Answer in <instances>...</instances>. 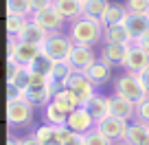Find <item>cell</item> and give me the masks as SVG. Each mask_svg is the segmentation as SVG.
<instances>
[{
  "label": "cell",
  "instance_id": "obj_24",
  "mask_svg": "<svg viewBox=\"0 0 149 145\" xmlns=\"http://www.w3.org/2000/svg\"><path fill=\"white\" fill-rule=\"evenodd\" d=\"M53 62L48 55H44V53H40V55L35 57V60L29 64V70L31 73H35V75H42V77H48L51 75V70H53Z\"/></svg>",
  "mask_w": 149,
  "mask_h": 145
},
{
  "label": "cell",
  "instance_id": "obj_12",
  "mask_svg": "<svg viewBox=\"0 0 149 145\" xmlns=\"http://www.w3.org/2000/svg\"><path fill=\"white\" fill-rule=\"evenodd\" d=\"M66 125H68L72 132H77V134H88V132H92L94 127H97V121H94V117L81 106V108H77V110L70 112Z\"/></svg>",
  "mask_w": 149,
  "mask_h": 145
},
{
  "label": "cell",
  "instance_id": "obj_31",
  "mask_svg": "<svg viewBox=\"0 0 149 145\" xmlns=\"http://www.w3.org/2000/svg\"><path fill=\"white\" fill-rule=\"evenodd\" d=\"M86 145H114L110 139H107L103 132H99L97 127H94L92 132H88L86 134Z\"/></svg>",
  "mask_w": 149,
  "mask_h": 145
},
{
  "label": "cell",
  "instance_id": "obj_40",
  "mask_svg": "<svg viewBox=\"0 0 149 145\" xmlns=\"http://www.w3.org/2000/svg\"><path fill=\"white\" fill-rule=\"evenodd\" d=\"M114 145H130V143H127V141H116Z\"/></svg>",
  "mask_w": 149,
  "mask_h": 145
},
{
  "label": "cell",
  "instance_id": "obj_1",
  "mask_svg": "<svg viewBox=\"0 0 149 145\" xmlns=\"http://www.w3.org/2000/svg\"><path fill=\"white\" fill-rule=\"evenodd\" d=\"M103 33H105V27H103L101 20H94V18H84L70 22V40L74 44H84V46H94V44L103 42Z\"/></svg>",
  "mask_w": 149,
  "mask_h": 145
},
{
  "label": "cell",
  "instance_id": "obj_39",
  "mask_svg": "<svg viewBox=\"0 0 149 145\" xmlns=\"http://www.w3.org/2000/svg\"><path fill=\"white\" fill-rule=\"evenodd\" d=\"M7 145H22V139H15L13 134H9V139H7Z\"/></svg>",
  "mask_w": 149,
  "mask_h": 145
},
{
  "label": "cell",
  "instance_id": "obj_28",
  "mask_svg": "<svg viewBox=\"0 0 149 145\" xmlns=\"http://www.w3.org/2000/svg\"><path fill=\"white\" fill-rule=\"evenodd\" d=\"M110 5H112L110 0H88V2H86V15H88V18H94V20H101Z\"/></svg>",
  "mask_w": 149,
  "mask_h": 145
},
{
  "label": "cell",
  "instance_id": "obj_25",
  "mask_svg": "<svg viewBox=\"0 0 149 145\" xmlns=\"http://www.w3.org/2000/svg\"><path fill=\"white\" fill-rule=\"evenodd\" d=\"M55 101L59 103L61 108H64L66 112H72V110L81 108V103H79V99H77V95H74L72 90H68V88H61L59 92L55 95Z\"/></svg>",
  "mask_w": 149,
  "mask_h": 145
},
{
  "label": "cell",
  "instance_id": "obj_29",
  "mask_svg": "<svg viewBox=\"0 0 149 145\" xmlns=\"http://www.w3.org/2000/svg\"><path fill=\"white\" fill-rule=\"evenodd\" d=\"M123 5H125V9L130 11V13L149 15V0H125Z\"/></svg>",
  "mask_w": 149,
  "mask_h": 145
},
{
  "label": "cell",
  "instance_id": "obj_17",
  "mask_svg": "<svg viewBox=\"0 0 149 145\" xmlns=\"http://www.w3.org/2000/svg\"><path fill=\"white\" fill-rule=\"evenodd\" d=\"M103 42H114V44H132L130 31H127L125 22H118V24H107L105 33H103Z\"/></svg>",
  "mask_w": 149,
  "mask_h": 145
},
{
  "label": "cell",
  "instance_id": "obj_4",
  "mask_svg": "<svg viewBox=\"0 0 149 145\" xmlns=\"http://www.w3.org/2000/svg\"><path fill=\"white\" fill-rule=\"evenodd\" d=\"M40 53H42V46H37V44L22 42L20 38H13V35H9V40H7V60H15L22 66H29Z\"/></svg>",
  "mask_w": 149,
  "mask_h": 145
},
{
  "label": "cell",
  "instance_id": "obj_33",
  "mask_svg": "<svg viewBox=\"0 0 149 145\" xmlns=\"http://www.w3.org/2000/svg\"><path fill=\"white\" fill-rule=\"evenodd\" d=\"M22 68H24V66H22V64H18L15 60H7V81H13Z\"/></svg>",
  "mask_w": 149,
  "mask_h": 145
},
{
  "label": "cell",
  "instance_id": "obj_23",
  "mask_svg": "<svg viewBox=\"0 0 149 145\" xmlns=\"http://www.w3.org/2000/svg\"><path fill=\"white\" fill-rule=\"evenodd\" d=\"M127 15H130V11L125 9L123 2H112V5L107 7L105 15L101 18V22H103V27H107V24H118V22H125Z\"/></svg>",
  "mask_w": 149,
  "mask_h": 145
},
{
  "label": "cell",
  "instance_id": "obj_27",
  "mask_svg": "<svg viewBox=\"0 0 149 145\" xmlns=\"http://www.w3.org/2000/svg\"><path fill=\"white\" fill-rule=\"evenodd\" d=\"M7 13H15V15L31 18V15L35 13V9H33V0H7Z\"/></svg>",
  "mask_w": 149,
  "mask_h": 145
},
{
  "label": "cell",
  "instance_id": "obj_34",
  "mask_svg": "<svg viewBox=\"0 0 149 145\" xmlns=\"http://www.w3.org/2000/svg\"><path fill=\"white\" fill-rule=\"evenodd\" d=\"M64 145H86V134H77V132H72V134L66 139Z\"/></svg>",
  "mask_w": 149,
  "mask_h": 145
},
{
  "label": "cell",
  "instance_id": "obj_22",
  "mask_svg": "<svg viewBox=\"0 0 149 145\" xmlns=\"http://www.w3.org/2000/svg\"><path fill=\"white\" fill-rule=\"evenodd\" d=\"M46 38H48V33L44 31V29L40 27L37 22H33V20L26 24V29H24V31H22V35H20V40H22V42L37 44V46H42V44L46 42Z\"/></svg>",
  "mask_w": 149,
  "mask_h": 145
},
{
  "label": "cell",
  "instance_id": "obj_36",
  "mask_svg": "<svg viewBox=\"0 0 149 145\" xmlns=\"http://www.w3.org/2000/svg\"><path fill=\"white\" fill-rule=\"evenodd\" d=\"M22 145H42V143H40L33 134H29V136H24V139H22Z\"/></svg>",
  "mask_w": 149,
  "mask_h": 145
},
{
  "label": "cell",
  "instance_id": "obj_37",
  "mask_svg": "<svg viewBox=\"0 0 149 145\" xmlns=\"http://www.w3.org/2000/svg\"><path fill=\"white\" fill-rule=\"evenodd\" d=\"M140 79H143V86H145V90H147V95H149V68L140 75Z\"/></svg>",
  "mask_w": 149,
  "mask_h": 145
},
{
  "label": "cell",
  "instance_id": "obj_35",
  "mask_svg": "<svg viewBox=\"0 0 149 145\" xmlns=\"http://www.w3.org/2000/svg\"><path fill=\"white\" fill-rule=\"evenodd\" d=\"M48 7H53V0H33V9H35V13H37V11L48 9Z\"/></svg>",
  "mask_w": 149,
  "mask_h": 145
},
{
  "label": "cell",
  "instance_id": "obj_26",
  "mask_svg": "<svg viewBox=\"0 0 149 145\" xmlns=\"http://www.w3.org/2000/svg\"><path fill=\"white\" fill-rule=\"evenodd\" d=\"M29 22H31V18L15 15V13H7V33H9V35H13V38H20Z\"/></svg>",
  "mask_w": 149,
  "mask_h": 145
},
{
  "label": "cell",
  "instance_id": "obj_2",
  "mask_svg": "<svg viewBox=\"0 0 149 145\" xmlns=\"http://www.w3.org/2000/svg\"><path fill=\"white\" fill-rule=\"evenodd\" d=\"M114 95H118V97H123V99H130V101H134V103H140L143 99L149 97L145 86H143L140 75L130 73V70H125L123 75H118L116 79H114Z\"/></svg>",
  "mask_w": 149,
  "mask_h": 145
},
{
  "label": "cell",
  "instance_id": "obj_7",
  "mask_svg": "<svg viewBox=\"0 0 149 145\" xmlns=\"http://www.w3.org/2000/svg\"><path fill=\"white\" fill-rule=\"evenodd\" d=\"M97 130L103 132L112 143H116V141H125L127 139V132H130V121L125 119H118V117H105L97 123Z\"/></svg>",
  "mask_w": 149,
  "mask_h": 145
},
{
  "label": "cell",
  "instance_id": "obj_8",
  "mask_svg": "<svg viewBox=\"0 0 149 145\" xmlns=\"http://www.w3.org/2000/svg\"><path fill=\"white\" fill-rule=\"evenodd\" d=\"M31 20H33V22H37L46 33H61V31H64V27H66L64 15H61L55 7H48V9H44V11L33 13Z\"/></svg>",
  "mask_w": 149,
  "mask_h": 145
},
{
  "label": "cell",
  "instance_id": "obj_10",
  "mask_svg": "<svg viewBox=\"0 0 149 145\" xmlns=\"http://www.w3.org/2000/svg\"><path fill=\"white\" fill-rule=\"evenodd\" d=\"M68 62H70V66H72L74 70L86 73L92 64H97V62H99V57H97V53L92 51V46L72 44V48H70V53H68Z\"/></svg>",
  "mask_w": 149,
  "mask_h": 145
},
{
  "label": "cell",
  "instance_id": "obj_3",
  "mask_svg": "<svg viewBox=\"0 0 149 145\" xmlns=\"http://www.w3.org/2000/svg\"><path fill=\"white\" fill-rule=\"evenodd\" d=\"M33 119H35V106H31L26 99L7 101V121L11 127H31Z\"/></svg>",
  "mask_w": 149,
  "mask_h": 145
},
{
  "label": "cell",
  "instance_id": "obj_19",
  "mask_svg": "<svg viewBox=\"0 0 149 145\" xmlns=\"http://www.w3.org/2000/svg\"><path fill=\"white\" fill-rule=\"evenodd\" d=\"M127 143L130 145H149V125L143 121H132L130 132H127Z\"/></svg>",
  "mask_w": 149,
  "mask_h": 145
},
{
  "label": "cell",
  "instance_id": "obj_14",
  "mask_svg": "<svg viewBox=\"0 0 149 145\" xmlns=\"http://www.w3.org/2000/svg\"><path fill=\"white\" fill-rule=\"evenodd\" d=\"M110 114L132 121V119H136V103L130 101V99L118 97V95H110Z\"/></svg>",
  "mask_w": 149,
  "mask_h": 145
},
{
  "label": "cell",
  "instance_id": "obj_9",
  "mask_svg": "<svg viewBox=\"0 0 149 145\" xmlns=\"http://www.w3.org/2000/svg\"><path fill=\"white\" fill-rule=\"evenodd\" d=\"M123 68L130 70V73H136V75H143L145 70L149 68V51L145 46H140L138 42H132Z\"/></svg>",
  "mask_w": 149,
  "mask_h": 145
},
{
  "label": "cell",
  "instance_id": "obj_21",
  "mask_svg": "<svg viewBox=\"0 0 149 145\" xmlns=\"http://www.w3.org/2000/svg\"><path fill=\"white\" fill-rule=\"evenodd\" d=\"M68 117H70V112H66L55 99L44 108V121L51 123V125H66V123H68Z\"/></svg>",
  "mask_w": 149,
  "mask_h": 145
},
{
  "label": "cell",
  "instance_id": "obj_16",
  "mask_svg": "<svg viewBox=\"0 0 149 145\" xmlns=\"http://www.w3.org/2000/svg\"><path fill=\"white\" fill-rule=\"evenodd\" d=\"M86 110H88L90 114L94 117V121H101V119H105V117H110V95H101V92H97L92 99H90L88 103H86Z\"/></svg>",
  "mask_w": 149,
  "mask_h": 145
},
{
  "label": "cell",
  "instance_id": "obj_18",
  "mask_svg": "<svg viewBox=\"0 0 149 145\" xmlns=\"http://www.w3.org/2000/svg\"><path fill=\"white\" fill-rule=\"evenodd\" d=\"M125 27H127V31H130L132 40H134V42H138L145 33H149V15L130 13V15H127V20H125Z\"/></svg>",
  "mask_w": 149,
  "mask_h": 145
},
{
  "label": "cell",
  "instance_id": "obj_15",
  "mask_svg": "<svg viewBox=\"0 0 149 145\" xmlns=\"http://www.w3.org/2000/svg\"><path fill=\"white\" fill-rule=\"evenodd\" d=\"M86 77L90 79V84H92L94 88H99V86H105L107 81L112 79V66L99 60L97 64H92L88 70H86Z\"/></svg>",
  "mask_w": 149,
  "mask_h": 145
},
{
  "label": "cell",
  "instance_id": "obj_11",
  "mask_svg": "<svg viewBox=\"0 0 149 145\" xmlns=\"http://www.w3.org/2000/svg\"><path fill=\"white\" fill-rule=\"evenodd\" d=\"M127 51H130V44H114V42H103L101 53H99V60L114 66H125L127 60Z\"/></svg>",
  "mask_w": 149,
  "mask_h": 145
},
{
  "label": "cell",
  "instance_id": "obj_32",
  "mask_svg": "<svg viewBox=\"0 0 149 145\" xmlns=\"http://www.w3.org/2000/svg\"><path fill=\"white\" fill-rule=\"evenodd\" d=\"M136 121H143L149 125V97L143 99L140 103H136Z\"/></svg>",
  "mask_w": 149,
  "mask_h": 145
},
{
  "label": "cell",
  "instance_id": "obj_13",
  "mask_svg": "<svg viewBox=\"0 0 149 145\" xmlns=\"http://www.w3.org/2000/svg\"><path fill=\"white\" fill-rule=\"evenodd\" d=\"M53 7L64 15L66 22H74L86 15V2L81 0H53Z\"/></svg>",
  "mask_w": 149,
  "mask_h": 145
},
{
  "label": "cell",
  "instance_id": "obj_38",
  "mask_svg": "<svg viewBox=\"0 0 149 145\" xmlns=\"http://www.w3.org/2000/svg\"><path fill=\"white\" fill-rule=\"evenodd\" d=\"M138 44H140V46H145V48H147V51H149V33H145L143 38L138 40Z\"/></svg>",
  "mask_w": 149,
  "mask_h": 145
},
{
  "label": "cell",
  "instance_id": "obj_41",
  "mask_svg": "<svg viewBox=\"0 0 149 145\" xmlns=\"http://www.w3.org/2000/svg\"><path fill=\"white\" fill-rule=\"evenodd\" d=\"M81 2H88V0H81Z\"/></svg>",
  "mask_w": 149,
  "mask_h": 145
},
{
  "label": "cell",
  "instance_id": "obj_5",
  "mask_svg": "<svg viewBox=\"0 0 149 145\" xmlns=\"http://www.w3.org/2000/svg\"><path fill=\"white\" fill-rule=\"evenodd\" d=\"M72 40L70 35H64V33H48L46 42L42 44V53L48 55L51 60H68V53L72 48Z\"/></svg>",
  "mask_w": 149,
  "mask_h": 145
},
{
  "label": "cell",
  "instance_id": "obj_6",
  "mask_svg": "<svg viewBox=\"0 0 149 145\" xmlns=\"http://www.w3.org/2000/svg\"><path fill=\"white\" fill-rule=\"evenodd\" d=\"M64 88L72 90V92L77 95V99H79L81 106H86V103L97 95V88L90 84V79L86 77V73H81V70H72V75L64 81Z\"/></svg>",
  "mask_w": 149,
  "mask_h": 145
},
{
  "label": "cell",
  "instance_id": "obj_20",
  "mask_svg": "<svg viewBox=\"0 0 149 145\" xmlns=\"http://www.w3.org/2000/svg\"><path fill=\"white\" fill-rule=\"evenodd\" d=\"M33 136H35L42 145H64V143H61V139H59V125L44 123V125L35 127Z\"/></svg>",
  "mask_w": 149,
  "mask_h": 145
},
{
  "label": "cell",
  "instance_id": "obj_30",
  "mask_svg": "<svg viewBox=\"0 0 149 145\" xmlns=\"http://www.w3.org/2000/svg\"><path fill=\"white\" fill-rule=\"evenodd\" d=\"M31 79H33V73L29 70V66H24V68L18 73V77H15L13 81H7V84H15L20 90H22V92H26L29 86H31Z\"/></svg>",
  "mask_w": 149,
  "mask_h": 145
}]
</instances>
